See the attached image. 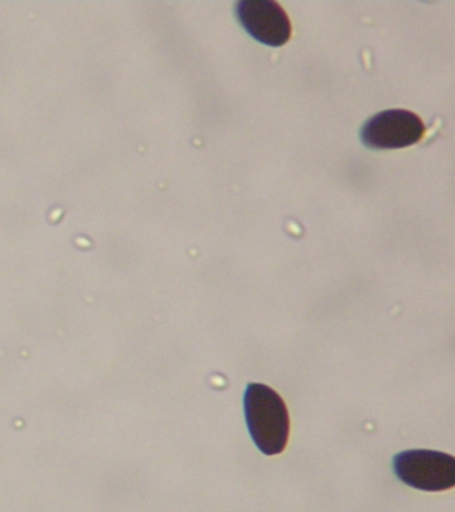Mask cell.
I'll return each mask as SVG.
<instances>
[{"mask_svg": "<svg viewBox=\"0 0 455 512\" xmlns=\"http://www.w3.org/2000/svg\"><path fill=\"white\" fill-rule=\"evenodd\" d=\"M425 134V124L414 112L387 110L363 124L362 143L374 150H394L418 143Z\"/></svg>", "mask_w": 455, "mask_h": 512, "instance_id": "3957f363", "label": "cell"}, {"mask_svg": "<svg viewBox=\"0 0 455 512\" xmlns=\"http://www.w3.org/2000/svg\"><path fill=\"white\" fill-rule=\"evenodd\" d=\"M235 14L247 34L270 47L289 42L291 23L281 4L273 0H241Z\"/></svg>", "mask_w": 455, "mask_h": 512, "instance_id": "277c9868", "label": "cell"}, {"mask_svg": "<svg viewBox=\"0 0 455 512\" xmlns=\"http://www.w3.org/2000/svg\"><path fill=\"white\" fill-rule=\"evenodd\" d=\"M247 427L259 450L278 455L285 450L290 435V416L286 403L273 388L249 383L243 396Z\"/></svg>", "mask_w": 455, "mask_h": 512, "instance_id": "6da1fadb", "label": "cell"}, {"mask_svg": "<svg viewBox=\"0 0 455 512\" xmlns=\"http://www.w3.org/2000/svg\"><path fill=\"white\" fill-rule=\"evenodd\" d=\"M395 475L407 486L427 492L450 490L455 484V459L445 452L409 450L394 456Z\"/></svg>", "mask_w": 455, "mask_h": 512, "instance_id": "7a4b0ae2", "label": "cell"}]
</instances>
